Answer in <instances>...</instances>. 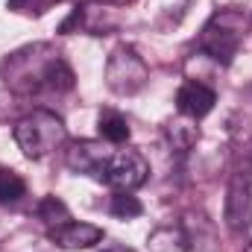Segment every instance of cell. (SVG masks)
<instances>
[{"instance_id":"obj_8","label":"cell","mask_w":252,"mask_h":252,"mask_svg":"<svg viewBox=\"0 0 252 252\" xmlns=\"http://www.w3.org/2000/svg\"><path fill=\"white\" fill-rule=\"evenodd\" d=\"M217 103V94L214 88H208L205 82H196V79H188L179 85L176 91V109L182 118H190V121H199L205 118Z\"/></svg>"},{"instance_id":"obj_1","label":"cell","mask_w":252,"mask_h":252,"mask_svg":"<svg viewBox=\"0 0 252 252\" xmlns=\"http://www.w3.org/2000/svg\"><path fill=\"white\" fill-rule=\"evenodd\" d=\"M0 76L9 91L30 97L41 91H70L73 88V70L64 62V56L53 44H30L6 56L0 64Z\"/></svg>"},{"instance_id":"obj_12","label":"cell","mask_w":252,"mask_h":252,"mask_svg":"<svg viewBox=\"0 0 252 252\" xmlns=\"http://www.w3.org/2000/svg\"><path fill=\"white\" fill-rule=\"evenodd\" d=\"M27 193V182L12 167H0V205H15Z\"/></svg>"},{"instance_id":"obj_2","label":"cell","mask_w":252,"mask_h":252,"mask_svg":"<svg viewBox=\"0 0 252 252\" xmlns=\"http://www.w3.org/2000/svg\"><path fill=\"white\" fill-rule=\"evenodd\" d=\"M12 135L27 158H47L67 141V126L50 109H32L15 124Z\"/></svg>"},{"instance_id":"obj_9","label":"cell","mask_w":252,"mask_h":252,"mask_svg":"<svg viewBox=\"0 0 252 252\" xmlns=\"http://www.w3.org/2000/svg\"><path fill=\"white\" fill-rule=\"evenodd\" d=\"M50 241L62 250H91L94 244L103 241V229L94 223H79V220H67L62 226L50 229Z\"/></svg>"},{"instance_id":"obj_15","label":"cell","mask_w":252,"mask_h":252,"mask_svg":"<svg viewBox=\"0 0 252 252\" xmlns=\"http://www.w3.org/2000/svg\"><path fill=\"white\" fill-rule=\"evenodd\" d=\"M38 217L53 229V226H62V223L70 220V211H67V205H64L59 196H44L38 202Z\"/></svg>"},{"instance_id":"obj_14","label":"cell","mask_w":252,"mask_h":252,"mask_svg":"<svg viewBox=\"0 0 252 252\" xmlns=\"http://www.w3.org/2000/svg\"><path fill=\"white\" fill-rule=\"evenodd\" d=\"M109 211L118 220H135V217H141L144 205L138 202V196H132V190H118L109 202Z\"/></svg>"},{"instance_id":"obj_13","label":"cell","mask_w":252,"mask_h":252,"mask_svg":"<svg viewBox=\"0 0 252 252\" xmlns=\"http://www.w3.org/2000/svg\"><path fill=\"white\" fill-rule=\"evenodd\" d=\"M190 121V118H188ZM188 121H170L167 124V138H170V144H173V150H179V153H188L190 147L199 141V129L196 126H190Z\"/></svg>"},{"instance_id":"obj_6","label":"cell","mask_w":252,"mask_h":252,"mask_svg":"<svg viewBox=\"0 0 252 252\" xmlns=\"http://www.w3.org/2000/svg\"><path fill=\"white\" fill-rule=\"evenodd\" d=\"M238 21H241L238 12H217L199 35V50L214 62L232 64V59L238 56V47H241Z\"/></svg>"},{"instance_id":"obj_4","label":"cell","mask_w":252,"mask_h":252,"mask_svg":"<svg viewBox=\"0 0 252 252\" xmlns=\"http://www.w3.org/2000/svg\"><path fill=\"white\" fill-rule=\"evenodd\" d=\"M147 79H150V67L138 56L135 47L118 44L109 53V59H106V85H109V91H115L121 97H132L147 85Z\"/></svg>"},{"instance_id":"obj_17","label":"cell","mask_w":252,"mask_h":252,"mask_svg":"<svg viewBox=\"0 0 252 252\" xmlns=\"http://www.w3.org/2000/svg\"><path fill=\"white\" fill-rule=\"evenodd\" d=\"M244 252H252V235H250V241H247V247H244Z\"/></svg>"},{"instance_id":"obj_3","label":"cell","mask_w":252,"mask_h":252,"mask_svg":"<svg viewBox=\"0 0 252 252\" xmlns=\"http://www.w3.org/2000/svg\"><path fill=\"white\" fill-rule=\"evenodd\" d=\"M226 226L232 232L250 229L252 226V144L247 150H241L235 173L229 179L226 190Z\"/></svg>"},{"instance_id":"obj_7","label":"cell","mask_w":252,"mask_h":252,"mask_svg":"<svg viewBox=\"0 0 252 252\" xmlns=\"http://www.w3.org/2000/svg\"><path fill=\"white\" fill-rule=\"evenodd\" d=\"M179 250L182 252H223L214 223L202 211H185L179 220Z\"/></svg>"},{"instance_id":"obj_5","label":"cell","mask_w":252,"mask_h":252,"mask_svg":"<svg viewBox=\"0 0 252 252\" xmlns=\"http://www.w3.org/2000/svg\"><path fill=\"white\" fill-rule=\"evenodd\" d=\"M147 176L150 164L138 150H115V153L109 150L94 179L115 190H135L147 182Z\"/></svg>"},{"instance_id":"obj_11","label":"cell","mask_w":252,"mask_h":252,"mask_svg":"<svg viewBox=\"0 0 252 252\" xmlns=\"http://www.w3.org/2000/svg\"><path fill=\"white\" fill-rule=\"evenodd\" d=\"M97 129H100V138L106 144H124L129 138V124L121 112L115 109H103L100 118H97Z\"/></svg>"},{"instance_id":"obj_10","label":"cell","mask_w":252,"mask_h":252,"mask_svg":"<svg viewBox=\"0 0 252 252\" xmlns=\"http://www.w3.org/2000/svg\"><path fill=\"white\" fill-rule=\"evenodd\" d=\"M109 147L106 141H73L64 153V161L73 173H82V176H97L103 158H106Z\"/></svg>"},{"instance_id":"obj_16","label":"cell","mask_w":252,"mask_h":252,"mask_svg":"<svg viewBox=\"0 0 252 252\" xmlns=\"http://www.w3.org/2000/svg\"><path fill=\"white\" fill-rule=\"evenodd\" d=\"M53 3H59V0H6V6L12 9V12H18V15H44Z\"/></svg>"}]
</instances>
